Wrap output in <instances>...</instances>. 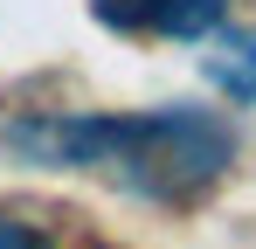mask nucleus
I'll list each match as a JSON object with an SVG mask.
<instances>
[{"label":"nucleus","instance_id":"nucleus-1","mask_svg":"<svg viewBox=\"0 0 256 249\" xmlns=\"http://www.w3.org/2000/svg\"><path fill=\"white\" fill-rule=\"evenodd\" d=\"M7 146L35 166H70L118 180L146 201H194L236 160V124L201 111V104H166V111H42V118L7 124Z\"/></svg>","mask_w":256,"mask_h":249},{"label":"nucleus","instance_id":"nucleus-4","mask_svg":"<svg viewBox=\"0 0 256 249\" xmlns=\"http://www.w3.org/2000/svg\"><path fill=\"white\" fill-rule=\"evenodd\" d=\"M0 249H56L42 236V228H28V222H7V214H0Z\"/></svg>","mask_w":256,"mask_h":249},{"label":"nucleus","instance_id":"nucleus-3","mask_svg":"<svg viewBox=\"0 0 256 249\" xmlns=\"http://www.w3.org/2000/svg\"><path fill=\"white\" fill-rule=\"evenodd\" d=\"M208 76L236 97V104H256V28H242V35H228L222 48H214Z\"/></svg>","mask_w":256,"mask_h":249},{"label":"nucleus","instance_id":"nucleus-2","mask_svg":"<svg viewBox=\"0 0 256 249\" xmlns=\"http://www.w3.org/2000/svg\"><path fill=\"white\" fill-rule=\"evenodd\" d=\"M236 0H90V14L118 35H166V42H201L228 21Z\"/></svg>","mask_w":256,"mask_h":249}]
</instances>
